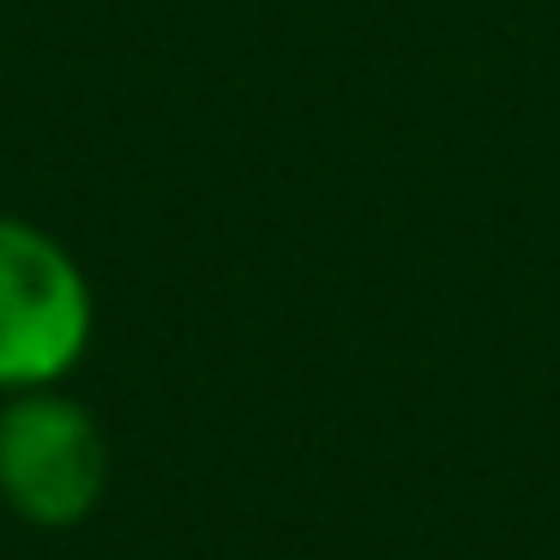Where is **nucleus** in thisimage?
Wrapping results in <instances>:
<instances>
[{
	"label": "nucleus",
	"instance_id": "obj_1",
	"mask_svg": "<svg viewBox=\"0 0 560 560\" xmlns=\"http://www.w3.org/2000/svg\"><path fill=\"white\" fill-rule=\"evenodd\" d=\"M91 343V290L55 235L0 218V392L55 386Z\"/></svg>",
	"mask_w": 560,
	"mask_h": 560
},
{
	"label": "nucleus",
	"instance_id": "obj_2",
	"mask_svg": "<svg viewBox=\"0 0 560 560\" xmlns=\"http://www.w3.org/2000/svg\"><path fill=\"white\" fill-rule=\"evenodd\" d=\"M109 482V446L85 404L55 386L13 392L0 410V494L19 518L43 530L85 524Z\"/></svg>",
	"mask_w": 560,
	"mask_h": 560
}]
</instances>
